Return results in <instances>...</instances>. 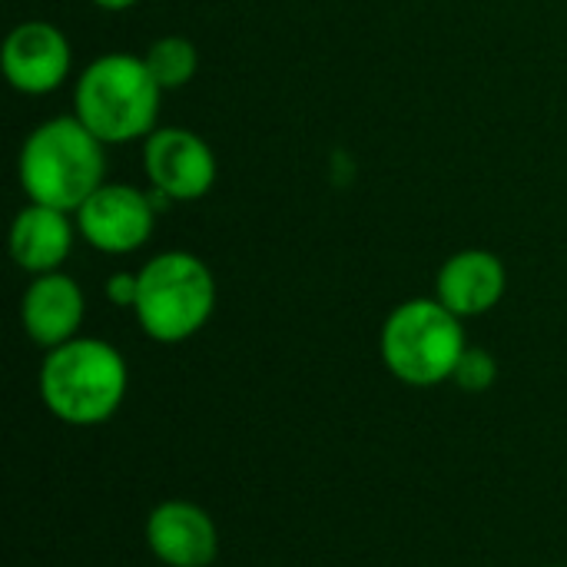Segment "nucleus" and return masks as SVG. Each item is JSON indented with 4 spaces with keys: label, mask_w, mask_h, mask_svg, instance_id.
Here are the masks:
<instances>
[{
    "label": "nucleus",
    "mask_w": 567,
    "mask_h": 567,
    "mask_svg": "<svg viewBox=\"0 0 567 567\" xmlns=\"http://www.w3.org/2000/svg\"><path fill=\"white\" fill-rule=\"evenodd\" d=\"M7 83L23 96H47L60 90L73 70V50L66 33L50 20L17 23L0 53Z\"/></svg>",
    "instance_id": "nucleus-8"
},
{
    "label": "nucleus",
    "mask_w": 567,
    "mask_h": 567,
    "mask_svg": "<svg viewBox=\"0 0 567 567\" xmlns=\"http://www.w3.org/2000/svg\"><path fill=\"white\" fill-rule=\"evenodd\" d=\"M146 548L166 567H209L219 558V528L193 502H159L146 518Z\"/></svg>",
    "instance_id": "nucleus-9"
},
{
    "label": "nucleus",
    "mask_w": 567,
    "mask_h": 567,
    "mask_svg": "<svg viewBox=\"0 0 567 567\" xmlns=\"http://www.w3.org/2000/svg\"><path fill=\"white\" fill-rule=\"evenodd\" d=\"M508 292V269L488 249H462L449 256L435 276V299L458 319L492 312Z\"/></svg>",
    "instance_id": "nucleus-11"
},
{
    "label": "nucleus",
    "mask_w": 567,
    "mask_h": 567,
    "mask_svg": "<svg viewBox=\"0 0 567 567\" xmlns=\"http://www.w3.org/2000/svg\"><path fill=\"white\" fill-rule=\"evenodd\" d=\"M143 60H146V66H150L153 80L163 86V93H166V90H179V86H186V83L196 76V70H199L196 43H193V40H186V37H176V33L153 40V43L146 47Z\"/></svg>",
    "instance_id": "nucleus-13"
},
{
    "label": "nucleus",
    "mask_w": 567,
    "mask_h": 567,
    "mask_svg": "<svg viewBox=\"0 0 567 567\" xmlns=\"http://www.w3.org/2000/svg\"><path fill=\"white\" fill-rule=\"evenodd\" d=\"M37 389L43 409L56 422L93 429L120 412L130 389V369L116 346L76 336L43 355Z\"/></svg>",
    "instance_id": "nucleus-1"
},
{
    "label": "nucleus",
    "mask_w": 567,
    "mask_h": 567,
    "mask_svg": "<svg viewBox=\"0 0 567 567\" xmlns=\"http://www.w3.org/2000/svg\"><path fill=\"white\" fill-rule=\"evenodd\" d=\"M140 272V292L133 316L146 339L159 346H179L206 329L216 312L213 269L183 249L153 256Z\"/></svg>",
    "instance_id": "nucleus-4"
},
{
    "label": "nucleus",
    "mask_w": 567,
    "mask_h": 567,
    "mask_svg": "<svg viewBox=\"0 0 567 567\" xmlns=\"http://www.w3.org/2000/svg\"><path fill=\"white\" fill-rule=\"evenodd\" d=\"M163 86L143 56L103 53L86 63L73 86V116L106 146L146 140L159 120Z\"/></svg>",
    "instance_id": "nucleus-3"
},
{
    "label": "nucleus",
    "mask_w": 567,
    "mask_h": 567,
    "mask_svg": "<svg viewBox=\"0 0 567 567\" xmlns=\"http://www.w3.org/2000/svg\"><path fill=\"white\" fill-rule=\"evenodd\" d=\"M83 319H86V296L80 282L60 269L33 276V282L20 299V326L27 339L43 352L76 339Z\"/></svg>",
    "instance_id": "nucleus-10"
},
{
    "label": "nucleus",
    "mask_w": 567,
    "mask_h": 567,
    "mask_svg": "<svg viewBox=\"0 0 567 567\" xmlns=\"http://www.w3.org/2000/svg\"><path fill=\"white\" fill-rule=\"evenodd\" d=\"M73 216L90 249L106 256H130L153 236L156 196L130 183H103Z\"/></svg>",
    "instance_id": "nucleus-7"
},
{
    "label": "nucleus",
    "mask_w": 567,
    "mask_h": 567,
    "mask_svg": "<svg viewBox=\"0 0 567 567\" xmlns=\"http://www.w3.org/2000/svg\"><path fill=\"white\" fill-rule=\"evenodd\" d=\"M90 3L100 7V10H106V13H123V10L136 7L140 0H90Z\"/></svg>",
    "instance_id": "nucleus-16"
},
{
    "label": "nucleus",
    "mask_w": 567,
    "mask_h": 567,
    "mask_svg": "<svg viewBox=\"0 0 567 567\" xmlns=\"http://www.w3.org/2000/svg\"><path fill=\"white\" fill-rule=\"evenodd\" d=\"M143 169L156 199L196 203L216 186L213 146L186 126H156L143 140Z\"/></svg>",
    "instance_id": "nucleus-6"
},
{
    "label": "nucleus",
    "mask_w": 567,
    "mask_h": 567,
    "mask_svg": "<svg viewBox=\"0 0 567 567\" xmlns=\"http://www.w3.org/2000/svg\"><path fill=\"white\" fill-rule=\"evenodd\" d=\"M76 233L80 229L73 213L43 203H27L10 223V256L30 276L56 272L70 259Z\"/></svg>",
    "instance_id": "nucleus-12"
},
{
    "label": "nucleus",
    "mask_w": 567,
    "mask_h": 567,
    "mask_svg": "<svg viewBox=\"0 0 567 567\" xmlns=\"http://www.w3.org/2000/svg\"><path fill=\"white\" fill-rule=\"evenodd\" d=\"M462 322L465 319L445 309L435 296L395 306L379 336L385 369L412 389H435L452 382L458 359L468 349Z\"/></svg>",
    "instance_id": "nucleus-5"
},
{
    "label": "nucleus",
    "mask_w": 567,
    "mask_h": 567,
    "mask_svg": "<svg viewBox=\"0 0 567 567\" xmlns=\"http://www.w3.org/2000/svg\"><path fill=\"white\" fill-rule=\"evenodd\" d=\"M103 292H106V299H110L116 309H133V306H136V292H140V272L116 269L113 276H106Z\"/></svg>",
    "instance_id": "nucleus-15"
},
{
    "label": "nucleus",
    "mask_w": 567,
    "mask_h": 567,
    "mask_svg": "<svg viewBox=\"0 0 567 567\" xmlns=\"http://www.w3.org/2000/svg\"><path fill=\"white\" fill-rule=\"evenodd\" d=\"M17 176L30 203L76 213L106 183V143L76 116H53L27 133Z\"/></svg>",
    "instance_id": "nucleus-2"
},
{
    "label": "nucleus",
    "mask_w": 567,
    "mask_h": 567,
    "mask_svg": "<svg viewBox=\"0 0 567 567\" xmlns=\"http://www.w3.org/2000/svg\"><path fill=\"white\" fill-rule=\"evenodd\" d=\"M498 379V362L488 349L482 346H468L465 355L458 359V369L452 375V382L462 392H488Z\"/></svg>",
    "instance_id": "nucleus-14"
}]
</instances>
